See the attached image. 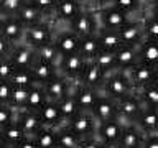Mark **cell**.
Returning <instances> with one entry per match:
<instances>
[{"instance_id": "ffe728a7", "label": "cell", "mask_w": 158, "mask_h": 148, "mask_svg": "<svg viewBox=\"0 0 158 148\" xmlns=\"http://www.w3.org/2000/svg\"><path fill=\"white\" fill-rule=\"evenodd\" d=\"M133 125H135L138 130H142L145 135H150V133H158V117H156V109L153 107H142L140 113L137 115V118L133 120Z\"/></svg>"}, {"instance_id": "6da1fadb", "label": "cell", "mask_w": 158, "mask_h": 148, "mask_svg": "<svg viewBox=\"0 0 158 148\" xmlns=\"http://www.w3.org/2000/svg\"><path fill=\"white\" fill-rule=\"evenodd\" d=\"M101 92L114 101H118V99L133 94V87L125 71H112L106 76Z\"/></svg>"}, {"instance_id": "7402d4cb", "label": "cell", "mask_w": 158, "mask_h": 148, "mask_svg": "<svg viewBox=\"0 0 158 148\" xmlns=\"http://www.w3.org/2000/svg\"><path fill=\"white\" fill-rule=\"evenodd\" d=\"M137 59L142 64H148V66H156L158 63V46L156 41L152 39H143L142 43H138L137 46Z\"/></svg>"}, {"instance_id": "d6a6232c", "label": "cell", "mask_w": 158, "mask_h": 148, "mask_svg": "<svg viewBox=\"0 0 158 148\" xmlns=\"http://www.w3.org/2000/svg\"><path fill=\"white\" fill-rule=\"evenodd\" d=\"M137 94V97L140 99L142 105L145 107H158V89H156V82L155 84H148L145 87H140L137 91H133Z\"/></svg>"}, {"instance_id": "e575fe53", "label": "cell", "mask_w": 158, "mask_h": 148, "mask_svg": "<svg viewBox=\"0 0 158 148\" xmlns=\"http://www.w3.org/2000/svg\"><path fill=\"white\" fill-rule=\"evenodd\" d=\"M109 5L114 8H117V10H120L123 13H127L128 17L133 18L143 8L145 3H143V0H112Z\"/></svg>"}, {"instance_id": "d590c367", "label": "cell", "mask_w": 158, "mask_h": 148, "mask_svg": "<svg viewBox=\"0 0 158 148\" xmlns=\"http://www.w3.org/2000/svg\"><path fill=\"white\" fill-rule=\"evenodd\" d=\"M142 22V30H143V38L152 39V41H158V22L155 13H148L147 17L140 18Z\"/></svg>"}, {"instance_id": "f1b7e54d", "label": "cell", "mask_w": 158, "mask_h": 148, "mask_svg": "<svg viewBox=\"0 0 158 148\" xmlns=\"http://www.w3.org/2000/svg\"><path fill=\"white\" fill-rule=\"evenodd\" d=\"M46 101H48V99H46L44 91H43V86H41V84H33V86L28 87V96H27V101H25L23 110L36 112Z\"/></svg>"}, {"instance_id": "f907efd6", "label": "cell", "mask_w": 158, "mask_h": 148, "mask_svg": "<svg viewBox=\"0 0 158 148\" xmlns=\"http://www.w3.org/2000/svg\"><path fill=\"white\" fill-rule=\"evenodd\" d=\"M91 2L94 3L92 8H102V7H106V5L110 3L112 0H91Z\"/></svg>"}, {"instance_id": "44dd1931", "label": "cell", "mask_w": 158, "mask_h": 148, "mask_svg": "<svg viewBox=\"0 0 158 148\" xmlns=\"http://www.w3.org/2000/svg\"><path fill=\"white\" fill-rule=\"evenodd\" d=\"M114 58H115V71H128L138 63L135 46H127V44H120L114 51Z\"/></svg>"}, {"instance_id": "603a6c76", "label": "cell", "mask_w": 158, "mask_h": 148, "mask_svg": "<svg viewBox=\"0 0 158 148\" xmlns=\"http://www.w3.org/2000/svg\"><path fill=\"white\" fill-rule=\"evenodd\" d=\"M143 137H145V133L142 130H138L133 123H128V125H123L122 135L118 138L117 145L120 148H140Z\"/></svg>"}, {"instance_id": "b9f144b4", "label": "cell", "mask_w": 158, "mask_h": 148, "mask_svg": "<svg viewBox=\"0 0 158 148\" xmlns=\"http://www.w3.org/2000/svg\"><path fill=\"white\" fill-rule=\"evenodd\" d=\"M28 2H31L36 8L41 10V13H43L48 20H51L53 10H54V7H56V2H58V0H28Z\"/></svg>"}, {"instance_id": "9c48e42d", "label": "cell", "mask_w": 158, "mask_h": 148, "mask_svg": "<svg viewBox=\"0 0 158 148\" xmlns=\"http://www.w3.org/2000/svg\"><path fill=\"white\" fill-rule=\"evenodd\" d=\"M125 72L132 82L133 91H137L140 87H145L148 84L156 82V66H148V64L137 63L135 66H132Z\"/></svg>"}, {"instance_id": "60d3db41", "label": "cell", "mask_w": 158, "mask_h": 148, "mask_svg": "<svg viewBox=\"0 0 158 148\" xmlns=\"http://www.w3.org/2000/svg\"><path fill=\"white\" fill-rule=\"evenodd\" d=\"M27 0H0V15L2 17H15Z\"/></svg>"}, {"instance_id": "f546056e", "label": "cell", "mask_w": 158, "mask_h": 148, "mask_svg": "<svg viewBox=\"0 0 158 148\" xmlns=\"http://www.w3.org/2000/svg\"><path fill=\"white\" fill-rule=\"evenodd\" d=\"M81 142V138L68 130L64 125L56 128V148H79Z\"/></svg>"}, {"instance_id": "f6af8a7d", "label": "cell", "mask_w": 158, "mask_h": 148, "mask_svg": "<svg viewBox=\"0 0 158 148\" xmlns=\"http://www.w3.org/2000/svg\"><path fill=\"white\" fill-rule=\"evenodd\" d=\"M12 87L13 86L10 81H0V105H8Z\"/></svg>"}, {"instance_id": "ab89813d", "label": "cell", "mask_w": 158, "mask_h": 148, "mask_svg": "<svg viewBox=\"0 0 158 148\" xmlns=\"http://www.w3.org/2000/svg\"><path fill=\"white\" fill-rule=\"evenodd\" d=\"M94 64H97L99 68L102 69L106 74L115 71V58H114V53H109V51H101L96 58L92 59Z\"/></svg>"}, {"instance_id": "c3c4849f", "label": "cell", "mask_w": 158, "mask_h": 148, "mask_svg": "<svg viewBox=\"0 0 158 148\" xmlns=\"http://www.w3.org/2000/svg\"><path fill=\"white\" fill-rule=\"evenodd\" d=\"M79 148H102V142H99L96 137L86 138V140H82V142H81Z\"/></svg>"}, {"instance_id": "7bdbcfd3", "label": "cell", "mask_w": 158, "mask_h": 148, "mask_svg": "<svg viewBox=\"0 0 158 148\" xmlns=\"http://www.w3.org/2000/svg\"><path fill=\"white\" fill-rule=\"evenodd\" d=\"M15 118H17V112L13 109H10L8 105H0V130L15 122Z\"/></svg>"}, {"instance_id": "4fadbf2b", "label": "cell", "mask_w": 158, "mask_h": 148, "mask_svg": "<svg viewBox=\"0 0 158 148\" xmlns=\"http://www.w3.org/2000/svg\"><path fill=\"white\" fill-rule=\"evenodd\" d=\"M8 59L12 61L15 69H23L33 66V63L36 61V54H35V49L31 46H28L25 43H17L13 44Z\"/></svg>"}, {"instance_id": "1f68e13d", "label": "cell", "mask_w": 158, "mask_h": 148, "mask_svg": "<svg viewBox=\"0 0 158 148\" xmlns=\"http://www.w3.org/2000/svg\"><path fill=\"white\" fill-rule=\"evenodd\" d=\"M0 135H2L5 145H12V146H15L17 143H20L25 137H27L23 133L22 127H20V123L17 122V118H15V122H12L10 125L3 127L2 130H0Z\"/></svg>"}, {"instance_id": "2e32d148", "label": "cell", "mask_w": 158, "mask_h": 148, "mask_svg": "<svg viewBox=\"0 0 158 148\" xmlns=\"http://www.w3.org/2000/svg\"><path fill=\"white\" fill-rule=\"evenodd\" d=\"M122 130H123V123L118 118L101 122L97 123L96 128V138L102 143H117L122 135Z\"/></svg>"}, {"instance_id": "8fae6325", "label": "cell", "mask_w": 158, "mask_h": 148, "mask_svg": "<svg viewBox=\"0 0 158 148\" xmlns=\"http://www.w3.org/2000/svg\"><path fill=\"white\" fill-rule=\"evenodd\" d=\"M73 89V82L68 81L63 74H56L53 79L43 84V91L46 94V99L51 102H59L66 94Z\"/></svg>"}, {"instance_id": "e0dca14e", "label": "cell", "mask_w": 158, "mask_h": 148, "mask_svg": "<svg viewBox=\"0 0 158 148\" xmlns=\"http://www.w3.org/2000/svg\"><path fill=\"white\" fill-rule=\"evenodd\" d=\"M117 33H118V38H120V43L127 44V46H137L138 43H142L145 39L140 18H132L120 30H117Z\"/></svg>"}, {"instance_id": "7c38bea8", "label": "cell", "mask_w": 158, "mask_h": 148, "mask_svg": "<svg viewBox=\"0 0 158 148\" xmlns=\"http://www.w3.org/2000/svg\"><path fill=\"white\" fill-rule=\"evenodd\" d=\"M91 115L96 118L97 123L107 122V120H114V118H117V102L114 101V99H110V97L104 96V94L101 92L97 102L94 104V107L91 110Z\"/></svg>"}, {"instance_id": "3957f363", "label": "cell", "mask_w": 158, "mask_h": 148, "mask_svg": "<svg viewBox=\"0 0 158 148\" xmlns=\"http://www.w3.org/2000/svg\"><path fill=\"white\" fill-rule=\"evenodd\" d=\"M68 30H71L73 33H76L79 38L86 36V35H92L97 31L99 23H97V17H96V10L92 7H84L71 22L66 25Z\"/></svg>"}, {"instance_id": "ba28073f", "label": "cell", "mask_w": 158, "mask_h": 148, "mask_svg": "<svg viewBox=\"0 0 158 148\" xmlns=\"http://www.w3.org/2000/svg\"><path fill=\"white\" fill-rule=\"evenodd\" d=\"M115 102H117V118L123 123V125L133 123V120L137 118V115L140 113L142 107H143L135 92L130 94V96L118 99Z\"/></svg>"}, {"instance_id": "d6986e66", "label": "cell", "mask_w": 158, "mask_h": 148, "mask_svg": "<svg viewBox=\"0 0 158 148\" xmlns=\"http://www.w3.org/2000/svg\"><path fill=\"white\" fill-rule=\"evenodd\" d=\"M106 76L107 74L104 72L97 64H94L92 61H87L77 84H82V86H87V87L96 89V91H101L102 84H104V81H106Z\"/></svg>"}, {"instance_id": "f35d334b", "label": "cell", "mask_w": 158, "mask_h": 148, "mask_svg": "<svg viewBox=\"0 0 158 148\" xmlns=\"http://www.w3.org/2000/svg\"><path fill=\"white\" fill-rule=\"evenodd\" d=\"M35 54H36V59H41V61H46V63L58 64V61H59V54L56 51V48H54L53 41L35 48Z\"/></svg>"}, {"instance_id": "11a10c76", "label": "cell", "mask_w": 158, "mask_h": 148, "mask_svg": "<svg viewBox=\"0 0 158 148\" xmlns=\"http://www.w3.org/2000/svg\"><path fill=\"white\" fill-rule=\"evenodd\" d=\"M3 148H15V146H12V145H5Z\"/></svg>"}, {"instance_id": "d4e9b609", "label": "cell", "mask_w": 158, "mask_h": 148, "mask_svg": "<svg viewBox=\"0 0 158 148\" xmlns=\"http://www.w3.org/2000/svg\"><path fill=\"white\" fill-rule=\"evenodd\" d=\"M30 69H31V72H33L35 82L41 84V86H43L44 82H48L49 79H53L59 72L58 71V64L46 63V61H41V59H36Z\"/></svg>"}, {"instance_id": "7a4b0ae2", "label": "cell", "mask_w": 158, "mask_h": 148, "mask_svg": "<svg viewBox=\"0 0 158 148\" xmlns=\"http://www.w3.org/2000/svg\"><path fill=\"white\" fill-rule=\"evenodd\" d=\"M53 38H54V23L51 20H43V22L33 25V27L25 28L22 43L28 44V46H31L35 49L46 43H51Z\"/></svg>"}, {"instance_id": "484cf974", "label": "cell", "mask_w": 158, "mask_h": 148, "mask_svg": "<svg viewBox=\"0 0 158 148\" xmlns=\"http://www.w3.org/2000/svg\"><path fill=\"white\" fill-rule=\"evenodd\" d=\"M20 22H22V25L25 28H28V27H33V25H36L40 22H43V20H48L44 15L41 13V10L36 8L31 2H25V5L22 8L18 10V13L15 15Z\"/></svg>"}, {"instance_id": "5bb4252c", "label": "cell", "mask_w": 158, "mask_h": 148, "mask_svg": "<svg viewBox=\"0 0 158 148\" xmlns=\"http://www.w3.org/2000/svg\"><path fill=\"white\" fill-rule=\"evenodd\" d=\"M25 27L17 17H2L0 22V36H3L8 43L17 44L23 41Z\"/></svg>"}, {"instance_id": "ac0fdd59", "label": "cell", "mask_w": 158, "mask_h": 148, "mask_svg": "<svg viewBox=\"0 0 158 148\" xmlns=\"http://www.w3.org/2000/svg\"><path fill=\"white\" fill-rule=\"evenodd\" d=\"M40 120H41V125L43 127H53V128H58L64 123V118L61 115V110L58 107V102H51V101H46L41 107L36 110Z\"/></svg>"}, {"instance_id": "7dc6e473", "label": "cell", "mask_w": 158, "mask_h": 148, "mask_svg": "<svg viewBox=\"0 0 158 148\" xmlns=\"http://www.w3.org/2000/svg\"><path fill=\"white\" fill-rule=\"evenodd\" d=\"M12 48H13L12 43H8L3 36H0V58H8Z\"/></svg>"}, {"instance_id": "8d00e7d4", "label": "cell", "mask_w": 158, "mask_h": 148, "mask_svg": "<svg viewBox=\"0 0 158 148\" xmlns=\"http://www.w3.org/2000/svg\"><path fill=\"white\" fill-rule=\"evenodd\" d=\"M10 82H12V86H22V87H30L33 84H36L30 68L13 69L12 76H10Z\"/></svg>"}, {"instance_id": "4316f807", "label": "cell", "mask_w": 158, "mask_h": 148, "mask_svg": "<svg viewBox=\"0 0 158 148\" xmlns=\"http://www.w3.org/2000/svg\"><path fill=\"white\" fill-rule=\"evenodd\" d=\"M101 51H102V48H101V44H99V39L96 36V33L86 35V36L79 38V49H77V53L81 54L86 61H92V59L96 58Z\"/></svg>"}, {"instance_id": "db71d44e", "label": "cell", "mask_w": 158, "mask_h": 148, "mask_svg": "<svg viewBox=\"0 0 158 148\" xmlns=\"http://www.w3.org/2000/svg\"><path fill=\"white\" fill-rule=\"evenodd\" d=\"M5 146V142H3V138H2V135H0V148H3Z\"/></svg>"}, {"instance_id": "9a60e30c", "label": "cell", "mask_w": 158, "mask_h": 148, "mask_svg": "<svg viewBox=\"0 0 158 148\" xmlns=\"http://www.w3.org/2000/svg\"><path fill=\"white\" fill-rule=\"evenodd\" d=\"M73 94L77 102L79 112H91L94 104L97 102L99 96H101L99 91H96L92 87H87V86H82V84H73Z\"/></svg>"}, {"instance_id": "52a82bcc", "label": "cell", "mask_w": 158, "mask_h": 148, "mask_svg": "<svg viewBox=\"0 0 158 148\" xmlns=\"http://www.w3.org/2000/svg\"><path fill=\"white\" fill-rule=\"evenodd\" d=\"M84 7H87L86 0H58L56 7L53 10L51 22H59L68 25Z\"/></svg>"}, {"instance_id": "8992f818", "label": "cell", "mask_w": 158, "mask_h": 148, "mask_svg": "<svg viewBox=\"0 0 158 148\" xmlns=\"http://www.w3.org/2000/svg\"><path fill=\"white\" fill-rule=\"evenodd\" d=\"M86 63L87 61L81 56V54L74 53V54H69V56L59 58L58 71H59V74H63L68 81H71L73 84H77L84 68H86Z\"/></svg>"}, {"instance_id": "ee69618b", "label": "cell", "mask_w": 158, "mask_h": 148, "mask_svg": "<svg viewBox=\"0 0 158 148\" xmlns=\"http://www.w3.org/2000/svg\"><path fill=\"white\" fill-rule=\"evenodd\" d=\"M13 69L15 68L8 58H0V81H10Z\"/></svg>"}, {"instance_id": "277c9868", "label": "cell", "mask_w": 158, "mask_h": 148, "mask_svg": "<svg viewBox=\"0 0 158 148\" xmlns=\"http://www.w3.org/2000/svg\"><path fill=\"white\" fill-rule=\"evenodd\" d=\"M63 125L66 127L68 130H71L74 135H77L81 140L96 137L97 122H96V118L91 115V112H77L76 115L71 117L69 120H66Z\"/></svg>"}, {"instance_id": "f5cc1de1", "label": "cell", "mask_w": 158, "mask_h": 148, "mask_svg": "<svg viewBox=\"0 0 158 148\" xmlns=\"http://www.w3.org/2000/svg\"><path fill=\"white\" fill-rule=\"evenodd\" d=\"M143 3H150V5H155L156 0H143Z\"/></svg>"}, {"instance_id": "816d5d0a", "label": "cell", "mask_w": 158, "mask_h": 148, "mask_svg": "<svg viewBox=\"0 0 158 148\" xmlns=\"http://www.w3.org/2000/svg\"><path fill=\"white\" fill-rule=\"evenodd\" d=\"M102 148H120L117 143H102Z\"/></svg>"}, {"instance_id": "4dcf8cb0", "label": "cell", "mask_w": 158, "mask_h": 148, "mask_svg": "<svg viewBox=\"0 0 158 148\" xmlns=\"http://www.w3.org/2000/svg\"><path fill=\"white\" fill-rule=\"evenodd\" d=\"M36 148H56V128L41 127L33 135Z\"/></svg>"}, {"instance_id": "9f6ffc18", "label": "cell", "mask_w": 158, "mask_h": 148, "mask_svg": "<svg viewBox=\"0 0 158 148\" xmlns=\"http://www.w3.org/2000/svg\"><path fill=\"white\" fill-rule=\"evenodd\" d=\"M0 22H2V15H0Z\"/></svg>"}, {"instance_id": "30bf717a", "label": "cell", "mask_w": 158, "mask_h": 148, "mask_svg": "<svg viewBox=\"0 0 158 148\" xmlns=\"http://www.w3.org/2000/svg\"><path fill=\"white\" fill-rule=\"evenodd\" d=\"M53 43H54V48H56L59 58L74 54L79 49V36L68 28L61 30L59 33H54Z\"/></svg>"}, {"instance_id": "681fc988", "label": "cell", "mask_w": 158, "mask_h": 148, "mask_svg": "<svg viewBox=\"0 0 158 148\" xmlns=\"http://www.w3.org/2000/svg\"><path fill=\"white\" fill-rule=\"evenodd\" d=\"M15 148H36V143H35L33 137H25L22 142L15 145Z\"/></svg>"}, {"instance_id": "bcb514c9", "label": "cell", "mask_w": 158, "mask_h": 148, "mask_svg": "<svg viewBox=\"0 0 158 148\" xmlns=\"http://www.w3.org/2000/svg\"><path fill=\"white\" fill-rule=\"evenodd\" d=\"M140 148H158V133H150L143 137Z\"/></svg>"}, {"instance_id": "836d02e7", "label": "cell", "mask_w": 158, "mask_h": 148, "mask_svg": "<svg viewBox=\"0 0 158 148\" xmlns=\"http://www.w3.org/2000/svg\"><path fill=\"white\" fill-rule=\"evenodd\" d=\"M58 107H59V110H61V115H63V118H64V122L69 120V118L74 117V115L79 112V107H77L76 99H74L73 89L61 99V101L58 102Z\"/></svg>"}, {"instance_id": "5b68a950", "label": "cell", "mask_w": 158, "mask_h": 148, "mask_svg": "<svg viewBox=\"0 0 158 148\" xmlns=\"http://www.w3.org/2000/svg\"><path fill=\"white\" fill-rule=\"evenodd\" d=\"M96 10V17H97V23L101 28H107V30H120L125 23H128L132 20V17H128L127 13L120 12V10L106 5L102 8H94Z\"/></svg>"}, {"instance_id": "74e56055", "label": "cell", "mask_w": 158, "mask_h": 148, "mask_svg": "<svg viewBox=\"0 0 158 148\" xmlns=\"http://www.w3.org/2000/svg\"><path fill=\"white\" fill-rule=\"evenodd\" d=\"M27 96H28V87L13 86V87H12V94H10L8 107H10V109H13L15 112L23 110L25 101H27Z\"/></svg>"}, {"instance_id": "83f0119b", "label": "cell", "mask_w": 158, "mask_h": 148, "mask_svg": "<svg viewBox=\"0 0 158 148\" xmlns=\"http://www.w3.org/2000/svg\"><path fill=\"white\" fill-rule=\"evenodd\" d=\"M96 36L99 39V44H101L102 51H109V53H114L115 49L120 46V38H118V33L115 30H107V28H97L96 31Z\"/></svg>"}, {"instance_id": "cb8c5ba5", "label": "cell", "mask_w": 158, "mask_h": 148, "mask_svg": "<svg viewBox=\"0 0 158 148\" xmlns=\"http://www.w3.org/2000/svg\"><path fill=\"white\" fill-rule=\"evenodd\" d=\"M17 122L20 123L23 133L27 137H33L40 128H41V120H40L38 113L33 110H20L17 112Z\"/></svg>"}]
</instances>
